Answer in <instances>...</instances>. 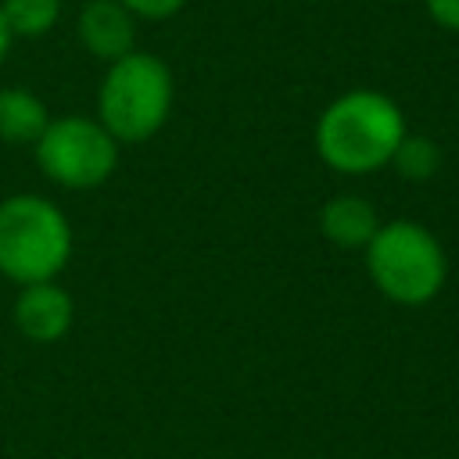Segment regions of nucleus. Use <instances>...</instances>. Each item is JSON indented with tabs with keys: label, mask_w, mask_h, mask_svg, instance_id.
<instances>
[{
	"label": "nucleus",
	"mask_w": 459,
	"mask_h": 459,
	"mask_svg": "<svg viewBox=\"0 0 459 459\" xmlns=\"http://www.w3.org/2000/svg\"><path fill=\"white\" fill-rule=\"evenodd\" d=\"M402 108L380 90H348L333 97L316 118V154L323 165L344 176H369L391 165L394 147L405 136Z\"/></svg>",
	"instance_id": "f257e3e1"
},
{
	"label": "nucleus",
	"mask_w": 459,
	"mask_h": 459,
	"mask_svg": "<svg viewBox=\"0 0 459 459\" xmlns=\"http://www.w3.org/2000/svg\"><path fill=\"white\" fill-rule=\"evenodd\" d=\"M176 82L158 54L133 50L108 65L97 86V122L118 143H143L161 133L172 115Z\"/></svg>",
	"instance_id": "f03ea898"
},
{
	"label": "nucleus",
	"mask_w": 459,
	"mask_h": 459,
	"mask_svg": "<svg viewBox=\"0 0 459 459\" xmlns=\"http://www.w3.org/2000/svg\"><path fill=\"white\" fill-rule=\"evenodd\" d=\"M72 258V226L65 212L39 194L0 201V273L25 283L54 280Z\"/></svg>",
	"instance_id": "7ed1b4c3"
},
{
	"label": "nucleus",
	"mask_w": 459,
	"mask_h": 459,
	"mask_svg": "<svg viewBox=\"0 0 459 459\" xmlns=\"http://www.w3.org/2000/svg\"><path fill=\"white\" fill-rule=\"evenodd\" d=\"M366 269L377 290L394 305H427L445 287L448 258L441 240L427 226L394 219L380 222V230L366 244Z\"/></svg>",
	"instance_id": "20e7f679"
},
{
	"label": "nucleus",
	"mask_w": 459,
	"mask_h": 459,
	"mask_svg": "<svg viewBox=\"0 0 459 459\" xmlns=\"http://www.w3.org/2000/svg\"><path fill=\"white\" fill-rule=\"evenodd\" d=\"M118 140L90 115L50 118L43 136L32 143L36 165L47 179L68 190H93L118 169Z\"/></svg>",
	"instance_id": "39448f33"
},
{
	"label": "nucleus",
	"mask_w": 459,
	"mask_h": 459,
	"mask_svg": "<svg viewBox=\"0 0 459 459\" xmlns=\"http://www.w3.org/2000/svg\"><path fill=\"white\" fill-rule=\"evenodd\" d=\"M11 312L22 337H29L32 344H54L72 330L75 301L65 287H57L54 280H43V283H25Z\"/></svg>",
	"instance_id": "423d86ee"
},
{
	"label": "nucleus",
	"mask_w": 459,
	"mask_h": 459,
	"mask_svg": "<svg viewBox=\"0 0 459 459\" xmlns=\"http://www.w3.org/2000/svg\"><path fill=\"white\" fill-rule=\"evenodd\" d=\"M75 32L82 50L108 65L136 50V18L118 0H86L79 7Z\"/></svg>",
	"instance_id": "0eeeda50"
},
{
	"label": "nucleus",
	"mask_w": 459,
	"mask_h": 459,
	"mask_svg": "<svg viewBox=\"0 0 459 459\" xmlns=\"http://www.w3.org/2000/svg\"><path fill=\"white\" fill-rule=\"evenodd\" d=\"M377 230H380V215L359 194H337L319 208V233L337 247L366 251V244L373 240Z\"/></svg>",
	"instance_id": "6e6552de"
},
{
	"label": "nucleus",
	"mask_w": 459,
	"mask_h": 459,
	"mask_svg": "<svg viewBox=\"0 0 459 459\" xmlns=\"http://www.w3.org/2000/svg\"><path fill=\"white\" fill-rule=\"evenodd\" d=\"M50 122L43 97L25 86H0V140L4 143H36Z\"/></svg>",
	"instance_id": "1a4fd4ad"
},
{
	"label": "nucleus",
	"mask_w": 459,
	"mask_h": 459,
	"mask_svg": "<svg viewBox=\"0 0 459 459\" xmlns=\"http://www.w3.org/2000/svg\"><path fill=\"white\" fill-rule=\"evenodd\" d=\"M0 14L14 39H36L61 22V0H0Z\"/></svg>",
	"instance_id": "9d476101"
},
{
	"label": "nucleus",
	"mask_w": 459,
	"mask_h": 459,
	"mask_svg": "<svg viewBox=\"0 0 459 459\" xmlns=\"http://www.w3.org/2000/svg\"><path fill=\"white\" fill-rule=\"evenodd\" d=\"M391 165L409 183H427L441 169V147L427 133H405L391 154Z\"/></svg>",
	"instance_id": "9b49d317"
},
{
	"label": "nucleus",
	"mask_w": 459,
	"mask_h": 459,
	"mask_svg": "<svg viewBox=\"0 0 459 459\" xmlns=\"http://www.w3.org/2000/svg\"><path fill=\"white\" fill-rule=\"evenodd\" d=\"M136 22H169V18H176L183 7H186V0H118Z\"/></svg>",
	"instance_id": "f8f14e48"
},
{
	"label": "nucleus",
	"mask_w": 459,
	"mask_h": 459,
	"mask_svg": "<svg viewBox=\"0 0 459 459\" xmlns=\"http://www.w3.org/2000/svg\"><path fill=\"white\" fill-rule=\"evenodd\" d=\"M427 14L434 25L448 29V32H459V0H423Z\"/></svg>",
	"instance_id": "ddd939ff"
},
{
	"label": "nucleus",
	"mask_w": 459,
	"mask_h": 459,
	"mask_svg": "<svg viewBox=\"0 0 459 459\" xmlns=\"http://www.w3.org/2000/svg\"><path fill=\"white\" fill-rule=\"evenodd\" d=\"M11 43H14V36L7 32V22H4V14H0V61L7 57V50H11Z\"/></svg>",
	"instance_id": "4468645a"
}]
</instances>
